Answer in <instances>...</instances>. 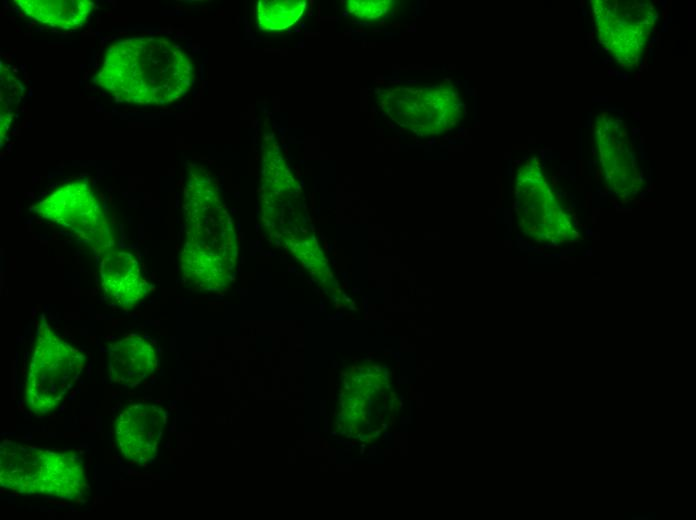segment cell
<instances>
[{"label":"cell","mask_w":696,"mask_h":520,"mask_svg":"<svg viewBox=\"0 0 696 520\" xmlns=\"http://www.w3.org/2000/svg\"><path fill=\"white\" fill-rule=\"evenodd\" d=\"M94 81L118 101L164 106L190 90L194 64L166 37L135 36L110 45Z\"/></svg>","instance_id":"1"},{"label":"cell","mask_w":696,"mask_h":520,"mask_svg":"<svg viewBox=\"0 0 696 520\" xmlns=\"http://www.w3.org/2000/svg\"><path fill=\"white\" fill-rule=\"evenodd\" d=\"M183 209V277L195 289L220 290L229 283L235 265V233L215 180L200 166L192 165L189 170Z\"/></svg>","instance_id":"2"},{"label":"cell","mask_w":696,"mask_h":520,"mask_svg":"<svg viewBox=\"0 0 696 520\" xmlns=\"http://www.w3.org/2000/svg\"><path fill=\"white\" fill-rule=\"evenodd\" d=\"M85 355L61 338L43 320L38 326L25 383V401L31 412L56 410L78 380Z\"/></svg>","instance_id":"3"},{"label":"cell","mask_w":696,"mask_h":520,"mask_svg":"<svg viewBox=\"0 0 696 520\" xmlns=\"http://www.w3.org/2000/svg\"><path fill=\"white\" fill-rule=\"evenodd\" d=\"M379 105L399 127L417 136H433L451 130L464 111L458 89L448 81L383 90L379 94Z\"/></svg>","instance_id":"4"},{"label":"cell","mask_w":696,"mask_h":520,"mask_svg":"<svg viewBox=\"0 0 696 520\" xmlns=\"http://www.w3.org/2000/svg\"><path fill=\"white\" fill-rule=\"evenodd\" d=\"M514 206L519 227L534 241L556 245L577 237L572 216L535 159L526 161L518 170Z\"/></svg>","instance_id":"5"},{"label":"cell","mask_w":696,"mask_h":520,"mask_svg":"<svg viewBox=\"0 0 696 520\" xmlns=\"http://www.w3.org/2000/svg\"><path fill=\"white\" fill-rule=\"evenodd\" d=\"M34 211L91 245L99 256L114 246L111 221L91 186L84 181L59 186L38 202Z\"/></svg>","instance_id":"6"},{"label":"cell","mask_w":696,"mask_h":520,"mask_svg":"<svg viewBox=\"0 0 696 520\" xmlns=\"http://www.w3.org/2000/svg\"><path fill=\"white\" fill-rule=\"evenodd\" d=\"M592 12L599 39L623 66L639 61L656 21L653 4L644 1L597 0Z\"/></svg>","instance_id":"7"},{"label":"cell","mask_w":696,"mask_h":520,"mask_svg":"<svg viewBox=\"0 0 696 520\" xmlns=\"http://www.w3.org/2000/svg\"><path fill=\"white\" fill-rule=\"evenodd\" d=\"M166 422L167 412L158 405L134 403L127 406L118 416L114 431L124 458L137 464L153 461Z\"/></svg>","instance_id":"8"},{"label":"cell","mask_w":696,"mask_h":520,"mask_svg":"<svg viewBox=\"0 0 696 520\" xmlns=\"http://www.w3.org/2000/svg\"><path fill=\"white\" fill-rule=\"evenodd\" d=\"M596 134L601 164L611 189L620 195L636 192L637 162L621 121L603 114L598 118Z\"/></svg>","instance_id":"9"},{"label":"cell","mask_w":696,"mask_h":520,"mask_svg":"<svg viewBox=\"0 0 696 520\" xmlns=\"http://www.w3.org/2000/svg\"><path fill=\"white\" fill-rule=\"evenodd\" d=\"M100 258L99 274L105 295L123 308L138 304L148 292V283L141 274L137 258L115 246Z\"/></svg>","instance_id":"10"},{"label":"cell","mask_w":696,"mask_h":520,"mask_svg":"<svg viewBox=\"0 0 696 520\" xmlns=\"http://www.w3.org/2000/svg\"><path fill=\"white\" fill-rule=\"evenodd\" d=\"M45 449L14 442L1 444V486L20 494L40 495Z\"/></svg>","instance_id":"11"},{"label":"cell","mask_w":696,"mask_h":520,"mask_svg":"<svg viewBox=\"0 0 696 520\" xmlns=\"http://www.w3.org/2000/svg\"><path fill=\"white\" fill-rule=\"evenodd\" d=\"M158 365L153 345L140 335H128L109 346V373L114 383L135 386Z\"/></svg>","instance_id":"12"},{"label":"cell","mask_w":696,"mask_h":520,"mask_svg":"<svg viewBox=\"0 0 696 520\" xmlns=\"http://www.w3.org/2000/svg\"><path fill=\"white\" fill-rule=\"evenodd\" d=\"M86 486L83 463L71 451L45 449L40 495L76 500Z\"/></svg>","instance_id":"13"},{"label":"cell","mask_w":696,"mask_h":520,"mask_svg":"<svg viewBox=\"0 0 696 520\" xmlns=\"http://www.w3.org/2000/svg\"><path fill=\"white\" fill-rule=\"evenodd\" d=\"M14 2L29 18L64 30L80 28L94 8V3L89 0H16Z\"/></svg>","instance_id":"14"},{"label":"cell","mask_w":696,"mask_h":520,"mask_svg":"<svg viewBox=\"0 0 696 520\" xmlns=\"http://www.w3.org/2000/svg\"><path fill=\"white\" fill-rule=\"evenodd\" d=\"M305 0H260L256 5L258 27L263 31H282L294 25L304 14Z\"/></svg>","instance_id":"15"},{"label":"cell","mask_w":696,"mask_h":520,"mask_svg":"<svg viewBox=\"0 0 696 520\" xmlns=\"http://www.w3.org/2000/svg\"><path fill=\"white\" fill-rule=\"evenodd\" d=\"M23 94V87L8 66L1 62L0 132L1 140L8 132Z\"/></svg>","instance_id":"16"},{"label":"cell","mask_w":696,"mask_h":520,"mask_svg":"<svg viewBox=\"0 0 696 520\" xmlns=\"http://www.w3.org/2000/svg\"><path fill=\"white\" fill-rule=\"evenodd\" d=\"M291 253L303 262V265L314 276H324L328 273L326 259L319 250L317 243L310 238H292L289 242Z\"/></svg>","instance_id":"17"},{"label":"cell","mask_w":696,"mask_h":520,"mask_svg":"<svg viewBox=\"0 0 696 520\" xmlns=\"http://www.w3.org/2000/svg\"><path fill=\"white\" fill-rule=\"evenodd\" d=\"M396 3L393 0H348L345 8L357 19L375 21L388 14Z\"/></svg>","instance_id":"18"},{"label":"cell","mask_w":696,"mask_h":520,"mask_svg":"<svg viewBox=\"0 0 696 520\" xmlns=\"http://www.w3.org/2000/svg\"><path fill=\"white\" fill-rule=\"evenodd\" d=\"M625 520H656L657 512L649 511L647 513H625Z\"/></svg>","instance_id":"19"}]
</instances>
